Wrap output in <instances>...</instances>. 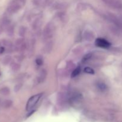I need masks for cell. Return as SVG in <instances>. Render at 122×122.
I'll return each mask as SVG.
<instances>
[{
    "label": "cell",
    "mask_w": 122,
    "mask_h": 122,
    "mask_svg": "<svg viewBox=\"0 0 122 122\" xmlns=\"http://www.w3.org/2000/svg\"><path fill=\"white\" fill-rule=\"evenodd\" d=\"M5 51V48L3 46H0V54H2V53H4Z\"/></svg>",
    "instance_id": "cell-22"
},
{
    "label": "cell",
    "mask_w": 122,
    "mask_h": 122,
    "mask_svg": "<svg viewBox=\"0 0 122 122\" xmlns=\"http://www.w3.org/2000/svg\"><path fill=\"white\" fill-rule=\"evenodd\" d=\"M84 72L86 73L91 74V75H94V74L95 73V71H94V70H93L92 68L88 67L85 68Z\"/></svg>",
    "instance_id": "cell-16"
},
{
    "label": "cell",
    "mask_w": 122,
    "mask_h": 122,
    "mask_svg": "<svg viewBox=\"0 0 122 122\" xmlns=\"http://www.w3.org/2000/svg\"><path fill=\"white\" fill-rule=\"evenodd\" d=\"M22 5L18 2L17 0H13V2L11 3L9 7L7 8V11L10 14H13V13H16L17 11L19 10L21 8Z\"/></svg>",
    "instance_id": "cell-2"
},
{
    "label": "cell",
    "mask_w": 122,
    "mask_h": 122,
    "mask_svg": "<svg viewBox=\"0 0 122 122\" xmlns=\"http://www.w3.org/2000/svg\"><path fill=\"white\" fill-rule=\"evenodd\" d=\"M46 76V71H45V70H42L41 73H39V76L38 79H39V82H43L44 81V79H45Z\"/></svg>",
    "instance_id": "cell-8"
},
{
    "label": "cell",
    "mask_w": 122,
    "mask_h": 122,
    "mask_svg": "<svg viewBox=\"0 0 122 122\" xmlns=\"http://www.w3.org/2000/svg\"><path fill=\"white\" fill-rule=\"evenodd\" d=\"M10 93V88L8 87H2L0 88V94L3 95H8Z\"/></svg>",
    "instance_id": "cell-5"
},
{
    "label": "cell",
    "mask_w": 122,
    "mask_h": 122,
    "mask_svg": "<svg viewBox=\"0 0 122 122\" xmlns=\"http://www.w3.org/2000/svg\"><path fill=\"white\" fill-rule=\"evenodd\" d=\"M42 96V94H36L34 96L32 97L29 99L26 104V110L30 111L35 107V106L37 104L39 100H40Z\"/></svg>",
    "instance_id": "cell-1"
},
{
    "label": "cell",
    "mask_w": 122,
    "mask_h": 122,
    "mask_svg": "<svg viewBox=\"0 0 122 122\" xmlns=\"http://www.w3.org/2000/svg\"><path fill=\"white\" fill-rule=\"evenodd\" d=\"M2 43L4 46H7V47H11L12 45H13L12 43L10 41L7 40V39H3L2 41Z\"/></svg>",
    "instance_id": "cell-15"
},
{
    "label": "cell",
    "mask_w": 122,
    "mask_h": 122,
    "mask_svg": "<svg viewBox=\"0 0 122 122\" xmlns=\"http://www.w3.org/2000/svg\"><path fill=\"white\" fill-rule=\"evenodd\" d=\"M36 63L38 64V66H41L42 64H43V60L41 59V58H37L36 60Z\"/></svg>",
    "instance_id": "cell-20"
},
{
    "label": "cell",
    "mask_w": 122,
    "mask_h": 122,
    "mask_svg": "<svg viewBox=\"0 0 122 122\" xmlns=\"http://www.w3.org/2000/svg\"><path fill=\"white\" fill-rule=\"evenodd\" d=\"M12 104H13V102L11 100H5L2 102V107H4V108H8L11 106Z\"/></svg>",
    "instance_id": "cell-10"
},
{
    "label": "cell",
    "mask_w": 122,
    "mask_h": 122,
    "mask_svg": "<svg viewBox=\"0 0 122 122\" xmlns=\"http://www.w3.org/2000/svg\"><path fill=\"white\" fill-rule=\"evenodd\" d=\"M91 56H92L91 54H86L84 58H83V61H86L87 60H88L91 57Z\"/></svg>",
    "instance_id": "cell-19"
},
{
    "label": "cell",
    "mask_w": 122,
    "mask_h": 122,
    "mask_svg": "<svg viewBox=\"0 0 122 122\" xmlns=\"http://www.w3.org/2000/svg\"><path fill=\"white\" fill-rule=\"evenodd\" d=\"M81 69L80 67H77V68L75 69V70L73 71L72 73H71V77H75L76 76H77V75H79V73H81Z\"/></svg>",
    "instance_id": "cell-9"
},
{
    "label": "cell",
    "mask_w": 122,
    "mask_h": 122,
    "mask_svg": "<svg viewBox=\"0 0 122 122\" xmlns=\"http://www.w3.org/2000/svg\"><path fill=\"white\" fill-rule=\"evenodd\" d=\"M102 1L107 4L113 6V7H116L119 5V2L116 0H102Z\"/></svg>",
    "instance_id": "cell-6"
},
{
    "label": "cell",
    "mask_w": 122,
    "mask_h": 122,
    "mask_svg": "<svg viewBox=\"0 0 122 122\" xmlns=\"http://www.w3.org/2000/svg\"><path fill=\"white\" fill-rule=\"evenodd\" d=\"M0 46H1V45H0Z\"/></svg>",
    "instance_id": "cell-23"
},
{
    "label": "cell",
    "mask_w": 122,
    "mask_h": 122,
    "mask_svg": "<svg viewBox=\"0 0 122 122\" xmlns=\"http://www.w3.org/2000/svg\"><path fill=\"white\" fill-rule=\"evenodd\" d=\"M7 32L8 35L12 36L14 33V28L12 26H8L7 28Z\"/></svg>",
    "instance_id": "cell-12"
},
{
    "label": "cell",
    "mask_w": 122,
    "mask_h": 122,
    "mask_svg": "<svg viewBox=\"0 0 122 122\" xmlns=\"http://www.w3.org/2000/svg\"><path fill=\"white\" fill-rule=\"evenodd\" d=\"M84 37H85V39L86 40L88 41H92L93 39V35L92 33V32L91 31H86L85 32V34H84Z\"/></svg>",
    "instance_id": "cell-7"
},
{
    "label": "cell",
    "mask_w": 122,
    "mask_h": 122,
    "mask_svg": "<svg viewBox=\"0 0 122 122\" xmlns=\"http://www.w3.org/2000/svg\"><path fill=\"white\" fill-rule=\"evenodd\" d=\"M11 70L13 71H16L19 70V69H20V65L17 64V63H13L11 64Z\"/></svg>",
    "instance_id": "cell-11"
},
{
    "label": "cell",
    "mask_w": 122,
    "mask_h": 122,
    "mask_svg": "<svg viewBox=\"0 0 122 122\" xmlns=\"http://www.w3.org/2000/svg\"><path fill=\"white\" fill-rule=\"evenodd\" d=\"M54 33V26L51 23L48 24L44 30V36L45 38H50L53 36Z\"/></svg>",
    "instance_id": "cell-3"
},
{
    "label": "cell",
    "mask_w": 122,
    "mask_h": 122,
    "mask_svg": "<svg viewBox=\"0 0 122 122\" xmlns=\"http://www.w3.org/2000/svg\"><path fill=\"white\" fill-rule=\"evenodd\" d=\"M25 32H26V28L25 27H21L19 29V35L21 36H23L25 35Z\"/></svg>",
    "instance_id": "cell-17"
},
{
    "label": "cell",
    "mask_w": 122,
    "mask_h": 122,
    "mask_svg": "<svg viewBox=\"0 0 122 122\" xmlns=\"http://www.w3.org/2000/svg\"><path fill=\"white\" fill-rule=\"evenodd\" d=\"M21 86H22V84L21 83H19V84H17L16 85L14 86V91L15 92H18L20 89H21Z\"/></svg>",
    "instance_id": "cell-18"
},
{
    "label": "cell",
    "mask_w": 122,
    "mask_h": 122,
    "mask_svg": "<svg viewBox=\"0 0 122 122\" xmlns=\"http://www.w3.org/2000/svg\"><path fill=\"white\" fill-rule=\"evenodd\" d=\"M11 60V58L10 56H7L3 58V60H2V63L5 65H7V64H8L10 62Z\"/></svg>",
    "instance_id": "cell-13"
},
{
    "label": "cell",
    "mask_w": 122,
    "mask_h": 122,
    "mask_svg": "<svg viewBox=\"0 0 122 122\" xmlns=\"http://www.w3.org/2000/svg\"><path fill=\"white\" fill-rule=\"evenodd\" d=\"M95 45L98 47L102 48H108L110 46L111 44L109 42L106 41V39H102V38H98L95 41Z\"/></svg>",
    "instance_id": "cell-4"
},
{
    "label": "cell",
    "mask_w": 122,
    "mask_h": 122,
    "mask_svg": "<svg viewBox=\"0 0 122 122\" xmlns=\"http://www.w3.org/2000/svg\"><path fill=\"white\" fill-rule=\"evenodd\" d=\"M19 2H20L21 5H25V4L26 3V0H17Z\"/></svg>",
    "instance_id": "cell-21"
},
{
    "label": "cell",
    "mask_w": 122,
    "mask_h": 122,
    "mask_svg": "<svg viewBox=\"0 0 122 122\" xmlns=\"http://www.w3.org/2000/svg\"><path fill=\"white\" fill-rule=\"evenodd\" d=\"M98 87L99 89L101 91H106V89H107V85H106L105 83H102V82L99 83L98 84Z\"/></svg>",
    "instance_id": "cell-14"
}]
</instances>
